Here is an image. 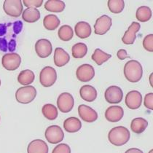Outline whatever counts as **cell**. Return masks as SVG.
<instances>
[{
	"label": "cell",
	"mask_w": 153,
	"mask_h": 153,
	"mask_svg": "<svg viewBox=\"0 0 153 153\" xmlns=\"http://www.w3.org/2000/svg\"><path fill=\"white\" fill-rule=\"evenodd\" d=\"M130 136L128 129L123 126H117L110 130L108 134V139L113 145L120 147L129 141Z\"/></svg>",
	"instance_id": "cell-1"
},
{
	"label": "cell",
	"mask_w": 153,
	"mask_h": 153,
	"mask_svg": "<svg viewBox=\"0 0 153 153\" xmlns=\"http://www.w3.org/2000/svg\"><path fill=\"white\" fill-rule=\"evenodd\" d=\"M124 75L131 82H138L143 75V68L140 63L136 60H131L125 65Z\"/></svg>",
	"instance_id": "cell-2"
},
{
	"label": "cell",
	"mask_w": 153,
	"mask_h": 153,
	"mask_svg": "<svg viewBox=\"0 0 153 153\" xmlns=\"http://www.w3.org/2000/svg\"><path fill=\"white\" fill-rule=\"evenodd\" d=\"M36 96V90L34 86L27 85L20 88L16 93V99L21 104H29L34 100Z\"/></svg>",
	"instance_id": "cell-3"
},
{
	"label": "cell",
	"mask_w": 153,
	"mask_h": 153,
	"mask_svg": "<svg viewBox=\"0 0 153 153\" xmlns=\"http://www.w3.org/2000/svg\"><path fill=\"white\" fill-rule=\"evenodd\" d=\"M57 80V72L52 66H45L39 74V82L45 88L53 85Z\"/></svg>",
	"instance_id": "cell-4"
},
{
	"label": "cell",
	"mask_w": 153,
	"mask_h": 153,
	"mask_svg": "<svg viewBox=\"0 0 153 153\" xmlns=\"http://www.w3.org/2000/svg\"><path fill=\"white\" fill-rule=\"evenodd\" d=\"M3 9L7 15L17 18L22 14V1L21 0H5L3 4Z\"/></svg>",
	"instance_id": "cell-5"
},
{
	"label": "cell",
	"mask_w": 153,
	"mask_h": 153,
	"mask_svg": "<svg viewBox=\"0 0 153 153\" xmlns=\"http://www.w3.org/2000/svg\"><path fill=\"white\" fill-rule=\"evenodd\" d=\"M45 136L49 143L53 144L61 142L64 138L63 130L59 126H51L46 129Z\"/></svg>",
	"instance_id": "cell-6"
},
{
	"label": "cell",
	"mask_w": 153,
	"mask_h": 153,
	"mask_svg": "<svg viewBox=\"0 0 153 153\" xmlns=\"http://www.w3.org/2000/svg\"><path fill=\"white\" fill-rule=\"evenodd\" d=\"M74 105L73 96L69 93H63L60 94L57 99L58 108L61 112L68 113L72 110Z\"/></svg>",
	"instance_id": "cell-7"
},
{
	"label": "cell",
	"mask_w": 153,
	"mask_h": 153,
	"mask_svg": "<svg viewBox=\"0 0 153 153\" xmlns=\"http://www.w3.org/2000/svg\"><path fill=\"white\" fill-rule=\"evenodd\" d=\"M21 58L18 53H7L3 56L1 64L4 69L9 71H15L20 66Z\"/></svg>",
	"instance_id": "cell-8"
},
{
	"label": "cell",
	"mask_w": 153,
	"mask_h": 153,
	"mask_svg": "<svg viewBox=\"0 0 153 153\" xmlns=\"http://www.w3.org/2000/svg\"><path fill=\"white\" fill-rule=\"evenodd\" d=\"M112 25V18L104 15L98 18L94 25L95 34L98 35H104L111 29Z\"/></svg>",
	"instance_id": "cell-9"
},
{
	"label": "cell",
	"mask_w": 153,
	"mask_h": 153,
	"mask_svg": "<svg viewBox=\"0 0 153 153\" xmlns=\"http://www.w3.org/2000/svg\"><path fill=\"white\" fill-rule=\"evenodd\" d=\"M104 97L109 104H119L123 100V92L118 86L112 85L106 90Z\"/></svg>",
	"instance_id": "cell-10"
},
{
	"label": "cell",
	"mask_w": 153,
	"mask_h": 153,
	"mask_svg": "<svg viewBox=\"0 0 153 153\" xmlns=\"http://www.w3.org/2000/svg\"><path fill=\"white\" fill-rule=\"evenodd\" d=\"M76 78L80 82H87L91 81L95 76L94 66L90 64H82L77 68L76 71Z\"/></svg>",
	"instance_id": "cell-11"
},
{
	"label": "cell",
	"mask_w": 153,
	"mask_h": 153,
	"mask_svg": "<svg viewBox=\"0 0 153 153\" xmlns=\"http://www.w3.org/2000/svg\"><path fill=\"white\" fill-rule=\"evenodd\" d=\"M35 51L38 56L42 59L48 58L53 52V46L48 39H39L35 44Z\"/></svg>",
	"instance_id": "cell-12"
},
{
	"label": "cell",
	"mask_w": 153,
	"mask_h": 153,
	"mask_svg": "<svg viewBox=\"0 0 153 153\" xmlns=\"http://www.w3.org/2000/svg\"><path fill=\"white\" fill-rule=\"evenodd\" d=\"M78 113L82 120L87 123H94L98 119V113L90 106L81 104L78 107Z\"/></svg>",
	"instance_id": "cell-13"
},
{
	"label": "cell",
	"mask_w": 153,
	"mask_h": 153,
	"mask_svg": "<svg viewBox=\"0 0 153 153\" xmlns=\"http://www.w3.org/2000/svg\"><path fill=\"white\" fill-rule=\"evenodd\" d=\"M142 102V96L137 91H130L126 96V104L129 109H137L140 107Z\"/></svg>",
	"instance_id": "cell-14"
},
{
	"label": "cell",
	"mask_w": 153,
	"mask_h": 153,
	"mask_svg": "<svg viewBox=\"0 0 153 153\" xmlns=\"http://www.w3.org/2000/svg\"><path fill=\"white\" fill-rule=\"evenodd\" d=\"M124 115V110L120 106H111L105 112V117L111 123H117L121 120Z\"/></svg>",
	"instance_id": "cell-15"
},
{
	"label": "cell",
	"mask_w": 153,
	"mask_h": 153,
	"mask_svg": "<svg viewBox=\"0 0 153 153\" xmlns=\"http://www.w3.org/2000/svg\"><path fill=\"white\" fill-rule=\"evenodd\" d=\"M141 29V25L137 22H133L128 29L125 32L122 41L126 45H133L136 40V34Z\"/></svg>",
	"instance_id": "cell-16"
},
{
	"label": "cell",
	"mask_w": 153,
	"mask_h": 153,
	"mask_svg": "<svg viewBox=\"0 0 153 153\" xmlns=\"http://www.w3.org/2000/svg\"><path fill=\"white\" fill-rule=\"evenodd\" d=\"M54 64L58 67H62L69 63L70 56L63 48H56L54 52Z\"/></svg>",
	"instance_id": "cell-17"
},
{
	"label": "cell",
	"mask_w": 153,
	"mask_h": 153,
	"mask_svg": "<svg viewBox=\"0 0 153 153\" xmlns=\"http://www.w3.org/2000/svg\"><path fill=\"white\" fill-rule=\"evenodd\" d=\"M48 146L45 141L35 139L29 143L27 148L28 153H48Z\"/></svg>",
	"instance_id": "cell-18"
},
{
	"label": "cell",
	"mask_w": 153,
	"mask_h": 153,
	"mask_svg": "<svg viewBox=\"0 0 153 153\" xmlns=\"http://www.w3.org/2000/svg\"><path fill=\"white\" fill-rule=\"evenodd\" d=\"M97 91L93 86L89 85H85L81 87L79 90V95L83 100L88 102L94 101L97 98Z\"/></svg>",
	"instance_id": "cell-19"
},
{
	"label": "cell",
	"mask_w": 153,
	"mask_h": 153,
	"mask_svg": "<svg viewBox=\"0 0 153 153\" xmlns=\"http://www.w3.org/2000/svg\"><path fill=\"white\" fill-rule=\"evenodd\" d=\"M74 31L76 35L80 39H85L89 37L91 34V26L88 23L85 21H80L76 24L74 27Z\"/></svg>",
	"instance_id": "cell-20"
},
{
	"label": "cell",
	"mask_w": 153,
	"mask_h": 153,
	"mask_svg": "<svg viewBox=\"0 0 153 153\" xmlns=\"http://www.w3.org/2000/svg\"><path fill=\"white\" fill-rule=\"evenodd\" d=\"M65 131L69 133H75L79 131L82 128V123L78 118L71 117L65 120L64 123Z\"/></svg>",
	"instance_id": "cell-21"
},
{
	"label": "cell",
	"mask_w": 153,
	"mask_h": 153,
	"mask_svg": "<svg viewBox=\"0 0 153 153\" xmlns=\"http://www.w3.org/2000/svg\"><path fill=\"white\" fill-rule=\"evenodd\" d=\"M148 126L147 120L142 117H137L133 120L131 123V129L134 133L137 134H142Z\"/></svg>",
	"instance_id": "cell-22"
},
{
	"label": "cell",
	"mask_w": 153,
	"mask_h": 153,
	"mask_svg": "<svg viewBox=\"0 0 153 153\" xmlns=\"http://www.w3.org/2000/svg\"><path fill=\"white\" fill-rule=\"evenodd\" d=\"M22 18L26 22L34 23L40 18V13L36 8H27L23 13Z\"/></svg>",
	"instance_id": "cell-23"
},
{
	"label": "cell",
	"mask_w": 153,
	"mask_h": 153,
	"mask_svg": "<svg viewBox=\"0 0 153 153\" xmlns=\"http://www.w3.org/2000/svg\"><path fill=\"white\" fill-rule=\"evenodd\" d=\"M65 3L61 0H48L45 2V8L53 13H61L65 9Z\"/></svg>",
	"instance_id": "cell-24"
},
{
	"label": "cell",
	"mask_w": 153,
	"mask_h": 153,
	"mask_svg": "<svg viewBox=\"0 0 153 153\" xmlns=\"http://www.w3.org/2000/svg\"><path fill=\"white\" fill-rule=\"evenodd\" d=\"M34 79H35V75H34V72L29 69L22 71L21 72H20L18 76V82L25 86L29 85L30 84H31L34 82Z\"/></svg>",
	"instance_id": "cell-25"
},
{
	"label": "cell",
	"mask_w": 153,
	"mask_h": 153,
	"mask_svg": "<svg viewBox=\"0 0 153 153\" xmlns=\"http://www.w3.org/2000/svg\"><path fill=\"white\" fill-rule=\"evenodd\" d=\"M60 20L56 15L50 14L46 16L43 20L44 27L49 31L56 30L60 25Z\"/></svg>",
	"instance_id": "cell-26"
},
{
	"label": "cell",
	"mask_w": 153,
	"mask_h": 153,
	"mask_svg": "<svg viewBox=\"0 0 153 153\" xmlns=\"http://www.w3.org/2000/svg\"><path fill=\"white\" fill-rule=\"evenodd\" d=\"M42 112L44 117L49 120H56L59 114L57 107L51 104H47L43 106L42 109Z\"/></svg>",
	"instance_id": "cell-27"
},
{
	"label": "cell",
	"mask_w": 153,
	"mask_h": 153,
	"mask_svg": "<svg viewBox=\"0 0 153 153\" xmlns=\"http://www.w3.org/2000/svg\"><path fill=\"white\" fill-rule=\"evenodd\" d=\"M152 11L150 8L147 6H141L136 10V16L140 22H147L152 18Z\"/></svg>",
	"instance_id": "cell-28"
},
{
	"label": "cell",
	"mask_w": 153,
	"mask_h": 153,
	"mask_svg": "<svg viewBox=\"0 0 153 153\" xmlns=\"http://www.w3.org/2000/svg\"><path fill=\"white\" fill-rule=\"evenodd\" d=\"M88 53V47L85 43L79 42L73 45L71 53L74 59H82L86 56Z\"/></svg>",
	"instance_id": "cell-29"
},
{
	"label": "cell",
	"mask_w": 153,
	"mask_h": 153,
	"mask_svg": "<svg viewBox=\"0 0 153 153\" xmlns=\"http://www.w3.org/2000/svg\"><path fill=\"white\" fill-rule=\"evenodd\" d=\"M111 57H112V55L106 53L105 52L101 51V49H99V48L95 50L94 54L91 56L93 61H94L96 64L99 65V66H101L104 62L107 61Z\"/></svg>",
	"instance_id": "cell-30"
},
{
	"label": "cell",
	"mask_w": 153,
	"mask_h": 153,
	"mask_svg": "<svg viewBox=\"0 0 153 153\" xmlns=\"http://www.w3.org/2000/svg\"><path fill=\"white\" fill-rule=\"evenodd\" d=\"M58 34H59L60 39L64 42H68L72 39L74 36V31L70 26L64 25L59 29Z\"/></svg>",
	"instance_id": "cell-31"
},
{
	"label": "cell",
	"mask_w": 153,
	"mask_h": 153,
	"mask_svg": "<svg viewBox=\"0 0 153 153\" xmlns=\"http://www.w3.org/2000/svg\"><path fill=\"white\" fill-rule=\"evenodd\" d=\"M108 7H109V10L112 13L118 14L123 10L125 1L123 0H109Z\"/></svg>",
	"instance_id": "cell-32"
},
{
	"label": "cell",
	"mask_w": 153,
	"mask_h": 153,
	"mask_svg": "<svg viewBox=\"0 0 153 153\" xmlns=\"http://www.w3.org/2000/svg\"><path fill=\"white\" fill-rule=\"evenodd\" d=\"M143 47L149 52H153V34H148L143 40Z\"/></svg>",
	"instance_id": "cell-33"
},
{
	"label": "cell",
	"mask_w": 153,
	"mask_h": 153,
	"mask_svg": "<svg viewBox=\"0 0 153 153\" xmlns=\"http://www.w3.org/2000/svg\"><path fill=\"white\" fill-rule=\"evenodd\" d=\"M52 153H71V148L66 144H60L53 149Z\"/></svg>",
	"instance_id": "cell-34"
},
{
	"label": "cell",
	"mask_w": 153,
	"mask_h": 153,
	"mask_svg": "<svg viewBox=\"0 0 153 153\" xmlns=\"http://www.w3.org/2000/svg\"><path fill=\"white\" fill-rule=\"evenodd\" d=\"M24 5L28 8L39 7L42 4V0H24L23 1Z\"/></svg>",
	"instance_id": "cell-35"
},
{
	"label": "cell",
	"mask_w": 153,
	"mask_h": 153,
	"mask_svg": "<svg viewBox=\"0 0 153 153\" xmlns=\"http://www.w3.org/2000/svg\"><path fill=\"white\" fill-rule=\"evenodd\" d=\"M144 106L148 109L153 110V94L149 93L144 96Z\"/></svg>",
	"instance_id": "cell-36"
},
{
	"label": "cell",
	"mask_w": 153,
	"mask_h": 153,
	"mask_svg": "<svg viewBox=\"0 0 153 153\" xmlns=\"http://www.w3.org/2000/svg\"><path fill=\"white\" fill-rule=\"evenodd\" d=\"M0 50L4 52H6L8 50V44L4 38H0Z\"/></svg>",
	"instance_id": "cell-37"
},
{
	"label": "cell",
	"mask_w": 153,
	"mask_h": 153,
	"mask_svg": "<svg viewBox=\"0 0 153 153\" xmlns=\"http://www.w3.org/2000/svg\"><path fill=\"white\" fill-rule=\"evenodd\" d=\"M117 58L120 60H124L126 59V58H128V54L127 51L124 49H120L117 51Z\"/></svg>",
	"instance_id": "cell-38"
},
{
	"label": "cell",
	"mask_w": 153,
	"mask_h": 153,
	"mask_svg": "<svg viewBox=\"0 0 153 153\" xmlns=\"http://www.w3.org/2000/svg\"><path fill=\"white\" fill-rule=\"evenodd\" d=\"M23 28V24L21 22V21H17V22L14 23V30L15 33L16 34H19L21 32V29Z\"/></svg>",
	"instance_id": "cell-39"
},
{
	"label": "cell",
	"mask_w": 153,
	"mask_h": 153,
	"mask_svg": "<svg viewBox=\"0 0 153 153\" xmlns=\"http://www.w3.org/2000/svg\"><path fill=\"white\" fill-rule=\"evenodd\" d=\"M16 42L15 39H11L10 42H9V45H8V50H9L10 52H13L16 50Z\"/></svg>",
	"instance_id": "cell-40"
},
{
	"label": "cell",
	"mask_w": 153,
	"mask_h": 153,
	"mask_svg": "<svg viewBox=\"0 0 153 153\" xmlns=\"http://www.w3.org/2000/svg\"><path fill=\"white\" fill-rule=\"evenodd\" d=\"M125 153H144L141 149H139L138 148H131L128 149Z\"/></svg>",
	"instance_id": "cell-41"
},
{
	"label": "cell",
	"mask_w": 153,
	"mask_h": 153,
	"mask_svg": "<svg viewBox=\"0 0 153 153\" xmlns=\"http://www.w3.org/2000/svg\"><path fill=\"white\" fill-rule=\"evenodd\" d=\"M7 31V26L6 25L0 24V36H3L6 34Z\"/></svg>",
	"instance_id": "cell-42"
},
{
	"label": "cell",
	"mask_w": 153,
	"mask_h": 153,
	"mask_svg": "<svg viewBox=\"0 0 153 153\" xmlns=\"http://www.w3.org/2000/svg\"><path fill=\"white\" fill-rule=\"evenodd\" d=\"M152 74H151L150 76H149V80H151V86H152Z\"/></svg>",
	"instance_id": "cell-43"
},
{
	"label": "cell",
	"mask_w": 153,
	"mask_h": 153,
	"mask_svg": "<svg viewBox=\"0 0 153 153\" xmlns=\"http://www.w3.org/2000/svg\"><path fill=\"white\" fill-rule=\"evenodd\" d=\"M149 153H153V150H152V149H151V150L149 152Z\"/></svg>",
	"instance_id": "cell-44"
},
{
	"label": "cell",
	"mask_w": 153,
	"mask_h": 153,
	"mask_svg": "<svg viewBox=\"0 0 153 153\" xmlns=\"http://www.w3.org/2000/svg\"><path fill=\"white\" fill-rule=\"evenodd\" d=\"M0 85H1V80H0Z\"/></svg>",
	"instance_id": "cell-45"
}]
</instances>
